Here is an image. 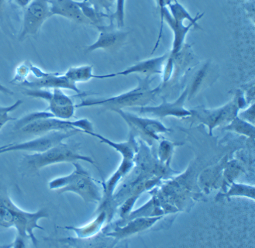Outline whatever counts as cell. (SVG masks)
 I'll list each match as a JSON object with an SVG mask.
<instances>
[{
    "instance_id": "cell-27",
    "label": "cell",
    "mask_w": 255,
    "mask_h": 248,
    "mask_svg": "<svg viewBox=\"0 0 255 248\" xmlns=\"http://www.w3.org/2000/svg\"><path fill=\"white\" fill-rule=\"evenodd\" d=\"M238 117L241 119L255 125V104H252L247 110L238 112Z\"/></svg>"
},
{
    "instance_id": "cell-14",
    "label": "cell",
    "mask_w": 255,
    "mask_h": 248,
    "mask_svg": "<svg viewBox=\"0 0 255 248\" xmlns=\"http://www.w3.org/2000/svg\"><path fill=\"white\" fill-rule=\"evenodd\" d=\"M100 35L96 42L86 47V52H93L96 50L103 49L106 51H117L126 41L128 33L121 31L119 28H115L114 22H110L108 26L99 27Z\"/></svg>"
},
{
    "instance_id": "cell-5",
    "label": "cell",
    "mask_w": 255,
    "mask_h": 248,
    "mask_svg": "<svg viewBox=\"0 0 255 248\" xmlns=\"http://www.w3.org/2000/svg\"><path fill=\"white\" fill-rule=\"evenodd\" d=\"M245 104L243 96L237 95L234 100L219 108L207 110L204 107H196L190 110L192 115L188 118H192L196 122L206 125L212 136L213 129L229 124L234 117L238 116L239 110Z\"/></svg>"
},
{
    "instance_id": "cell-23",
    "label": "cell",
    "mask_w": 255,
    "mask_h": 248,
    "mask_svg": "<svg viewBox=\"0 0 255 248\" xmlns=\"http://www.w3.org/2000/svg\"><path fill=\"white\" fill-rule=\"evenodd\" d=\"M125 2H126V0H117L116 11L110 16V21H116L117 28L121 29L124 26Z\"/></svg>"
},
{
    "instance_id": "cell-22",
    "label": "cell",
    "mask_w": 255,
    "mask_h": 248,
    "mask_svg": "<svg viewBox=\"0 0 255 248\" xmlns=\"http://www.w3.org/2000/svg\"><path fill=\"white\" fill-rule=\"evenodd\" d=\"M207 67H208V64H206L203 68H201L196 74L194 80L192 81V85L190 86H188V88H189L188 98L190 99L200 89V87L204 82L205 77H206V75H207V72H208Z\"/></svg>"
},
{
    "instance_id": "cell-18",
    "label": "cell",
    "mask_w": 255,
    "mask_h": 248,
    "mask_svg": "<svg viewBox=\"0 0 255 248\" xmlns=\"http://www.w3.org/2000/svg\"><path fill=\"white\" fill-rule=\"evenodd\" d=\"M108 218V212L106 210H101L97 211L96 217L88 224L82 227L67 226L64 227V229L75 233V238H76L75 239H90L96 237L102 231L103 226L105 225Z\"/></svg>"
},
{
    "instance_id": "cell-24",
    "label": "cell",
    "mask_w": 255,
    "mask_h": 248,
    "mask_svg": "<svg viewBox=\"0 0 255 248\" xmlns=\"http://www.w3.org/2000/svg\"><path fill=\"white\" fill-rule=\"evenodd\" d=\"M30 75V68H29V61H24L23 63L18 65L15 71V75L12 79V83L20 86V85L27 79Z\"/></svg>"
},
{
    "instance_id": "cell-29",
    "label": "cell",
    "mask_w": 255,
    "mask_h": 248,
    "mask_svg": "<svg viewBox=\"0 0 255 248\" xmlns=\"http://www.w3.org/2000/svg\"><path fill=\"white\" fill-rule=\"evenodd\" d=\"M157 2V7L159 8L161 17H162L163 12H164V8L168 7L171 2H173V0H155Z\"/></svg>"
},
{
    "instance_id": "cell-15",
    "label": "cell",
    "mask_w": 255,
    "mask_h": 248,
    "mask_svg": "<svg viewBox=\"0 0 255 248\" xmlns=\"http://www.w3.org/2000/svg\"><path fill=\"white\" fill-rule=\"evenodd\" d=\"M169 54H163L157 58H150L148 60L140 61L133 66L129 67L122 72L117 73L108 74V75H99V79H110L116 76H127L131 74H141L146 76H152L154 75H161L163 72L165 62L168 59Z\"/></svg>"
},
{
    "instance_id": "cell-33",
    "label": "cell",
    "mask_w": 255,
    "mask_h": 248,
    "mask_svg": "<svg viewBox=\"0 0 255 248\" xmlns=\"http://www.w3.org/2000/svg\"><path fill=\"white\" fill-rule=\"evenodd\" d=\"M0 93L4 95H8V96H12L13 95V92L10 90V89H8L7 87H5L2 83H0Z\"/></svg>"
},
{
    "instance_id": "cell-16",
    "label": "cell",
    "mask_w": 255,
    "mask_h": 248,
    "mask_svg": "<svg viewBox=\"0 0 255 248\" xmlns=\"http://www.w3.org/2000/svg\"><path fill=\"white\" fill-rule=\"evenodd\" d=\"M52 16H59L80 24L91 25L75 0H49Z\"/></svg>"
},
{
    "instance_id": "cell-31",
    "label": "cell",
    "mask_w": 255,
    "mask_h": 248,
    "mask_svg": "<svg viewBox=\"0 0 255 248\" xmlns=\"http://www.w3.org/2000/svg\"><path fill=\"white\" fill-rule=\"evenodd\" d=\"M10 1H12L13 3L16 4L22 9H24L33 0H10Z\"/></svg>"
},
{
    "instance_id": "cell-7",
    "label": "cell",
    "mask_w": 255,
    "mask_h": 248,
    "mask_svg": "<svg viewBox=\"0 0 255 248\" xmlns=\"http://www.w3.org/2000/svg\"><path fill=\"white\" fill-rule=\"evenodd\" d=\"M70 130L87 133L94 131V127L91 121L86 118L72 121L50 117L32 121L19 129V131L23 134L33 136H40L51 132Z\"/></svg>"
},
{
    "instance_id": "cell-32",
    "label": "cell",
    "mask_w": 255,
    "mask_h": 248,
    "mask_svg": "<svg viewBox=\"0 0 255 248\" xmlns=\"http://www.w3.org/2000/svg\"><path fill=\"white\" fill-rule=\"evenodd\" d=\"M6 1H7V0H0V20L3 19L5 5H6Z\"/></svg>"
},
{
    "instance_id": "cell-12",
    "label": "cell",
    "mask_w": 255,
    "mask_h": 248,
    "mask_svg": "<svg viewBox=\"0 0 255 248\" xmlns=\"http://www.w3.org/2000/svg\"><path fill=\"white\" fill-rule=\"evenodd\" d=\"M188 93H189V88L186 87L185 91L175 102L169 103L164 99L162 103L157 107L145 106V107H132L130 110L140 115L150 116V117L159 118V119H163L168 117L188 118L192 115L190 110L185 109L184 107L185 101L188 99Z\"/></svg>"
},
{
    "instance_id": "cell-3",
    "label": "cell",
    "mask_w": 255,
    "mask_h": 248,
    "mask_svg": "<svg viewBox=\"0 0 255 248\" xmlns=\"http://www.w3.org/2000/svg\"><path fill=\"white\" fill-rule=\"evenodd\" d=\"M74 170L65 176L54 178L48 183V188L58 194L73 192L86 203H100L103 198L101 189L96 185L91 175L79 163H72Z\"/></svg>"
},
{
    "instance_id": "cell-1",
    "label": "cell",
    "mask_w": 255,
    "mask_h": 248,
    "mask_svg": "<svg viewBox=\"0 0 255 248\" xmlns=\"http://www.w3.org/2000/svg\"><path fill=\"white\" fill-rule=\"evenodd\" d=\"M48 217L46 209L36 212L25 211L12 202L7 193L0 192V227L14 228L17 232L16 236L24 241L30 240L35 247L38 245V241L34 231H44V227L39 225V221Z\"/></svg>"
},
{
    "instance_id": "cell-20",
    "label": "cell",
    "mask_w": 255,
    "mask_h": 248,
    "mask_svg": "<svg viewBox=\"0 0 255 248\" xmlns=\"http://www.w3.org/2000/svg\"><path fill=\"white\" fill-rule=\"evenodd\" d=\"M224 129V130L236 132L239 134L245 135L250 138L255 137V125L241 119L238 116L234 117V120L229 124H227Z\"/></svg>"
},
{
    "instance_id": "cell-8",
    "label": "cell",
    "mask_w": 255,
    "mask_h": 248,
    "mask_svg": "<svg viewBox=\"0 0 255 248\" xmlns=\"http://www.w3.org/2000/svg\"><path fill=\"white\" fill-rule=\"evenodd\" d=\"M22 93L32 98L44 100L48 103L45 110L53 117L62 120H71L75 117V103L71 96L65 94L61 89H26Z\"/></svg>"
},
{
    "instance_id": "cell-13",
    "label": "cell",
    "mask_w": 255,
    "mask_h": 248,
    "mask_svg": "<svg viewBox=\"0 0 255 248\" xmlns=\"http://www.w3.org/2000/svg\"><path fill=\"white\" fill-rule=\"evenodd\" d=\"M164 20L169 25L170 28L172 30L174 33L173 44H172V48H171V52L169 54V58H174L176 56L178 53L180 52L182 50L184 46L185 39L189 30L193 26H198L197 22H190L189 25L185 26L183 24V19L178 17H173L170 13L168 7L164 8V12H163L162 17H161V31H160L159 37L157 39V43H156L154 49L153 50L152 53L155 51L157 48V46L159 44L160 40H161V34H162L163 22Z\"/></svg>"
},
{
    "instance_id": "cell-19",
    "label": "cell",
    "mask_w": 255,
    "mask_h": 248,
    "mask_svg": "<svg viewBox=\"0 0 255 248\" xmlns=\"http://www.w3.org/2000/svg\"><path fill=\"white\" fill-rule=\"evenodd\" d=\"M65 75L75 84L79 82H89L93 79H98V75L93 74V67L88 65L71 67L65 72Z\"/></svg>"
},
{
    "instance_id": "cell-21",
    "label": "cell",
    "mask_w": 255,
    "mask_h": 248,
    "mask_svg": "<svg viewBox=\"0 0 255 248\" xmlns=\"http://www.w3.org/2000/svg\"><path fill=\"white\" fill-rule=\"evenodd\" d=\"M255 188L253 185L246 184L233 183L228 192H227V197H246L248 199H255Z\"/></svg>"
},
{
    "instance_id": "cell-17",
    "label": "cell",
    "mask_w": 255,
    "mask_h": 248,
    "mask_svg": "<svg viewBox=\"0 0 255 248\" xmlns=\"http://www.w3.org/2000/svg\"><path fill=\"white\" fill-rule=\"evenodd\" d=\"M162 218L161 216H152V217H137L130 220L127 225L124 227H117L113 232L108 233L107 235L117 239H123L131 236L136 233L145 231L159 221Z\"/></svg>"
},
{
    "instance_id": "cell-11",
    "label": "cell",
    "mask_w": 255,
    "mask_h": 248,
    "mask_svg": "<svg viewBox=\"0 0 255 248\" xmlns=\"http://www.w3.org/2000/svg\"><path fill=\"white\" fill-rule=\"evenodd\" d=\"M23 12L19 40L37 35L47 19L52 16L49 0H33Z\"/></svg>"
},
{
    "instance_id": "cell-6",
    "label": "cell",
    "mask_w": 255,
    "mask_h": 248,
    "mask_svg": "<svg viewBox=\"0 0 255 248\" xmlns=\"http://www.w3.org/2000/svg\"><path fill=\"white\" fill-rule=\"evenodd\" d=\"M138 150V144L136 143V139L133 137H129L128 141L123 143L121 147L117 149V151L121 153L123 156V161L119 168H117L112 176L110 177L108 180L103 182V198L101 204L99 206L97 211L106 210L109 205H110L114 196V189L117 187V185L133 168L135 157Z\"/></svg>"
},
{
    "instance_id": "cell-26",
    "label": "cell",
    "mask_w": 255,
    "mask_h": 248,
    "mask_svg": "<svg viewBox=\"0 0 255 248\" xmlns=\"http://www.w3.org/2000/svg\"><path fill=\"white\" fill-rule=\"evenodd\" d=\"M95 7L107 14L111 15V9L117 3V0H89Z\"/></svg>"
},
{
    "instance_id": "cell-4",
    "label": "cell",
    "mask_w": 255,
    "mask_h": 248,
    "mask_svg": "<svg viewBox=\"0 0 255 248\" xmlns=\"http://www.w3.org/2000/svg\"><path fill=\"white\" fill-rule=\"evenodd\" d=\"M79 161H86L97 167V164L92 157L82 155L75 146L64 143V141L44 151L24 154L23 157V164L30 171H39L45 167L60 163L72 164Z\"/></svg>"
},
{
    "instance_id": "cell-2",
    "label": "cell",
    "mask_w": 255,
    "mask_h": 248,
    "mask_svg": "<svg viewBox=\"0 0 255 248\" xmlns=\"http://www.w3.org/2000/svg\"><path fill=\"white\" fill-rule=\"evenodd\" d=\"M153 79L151 76H146L143 79L138 78L137 86L127 93L110 98L82 100L79 104L75 105V107L77 109L101 107L114 112L115 110H124L127 107H145L155 98L156 95L159 91V87L152 89L150 86Z\"/></svg>"
},
{
    "instance_id": "cell-25",
    "label": "cell",
    "mask_w": 255,
    "mask_h": 248,
    "mask_svg": "<svg viewBox=\"0 0 255 248\" xmlns=\"http://www.w3.org/2000/svg\"><path fill=\"white\" fill-rule=\"evenodd\" d=\"M175 146H176V143H173L168 140H162L160 143L159 147H158V156L161 161L166 162L169 161Z\"/></svg>"
},
{
    "instance_id": "cell-28",
    "label": "cell",
    "mask_w": 255,
    "mask_h": 248,
    "mask_svg": "<svg viewBox=\"0 0 255 248\" xmlns=\"http://www.w3.org/2000/svg\"><path fill=\"white\" fill-rule=\"evenodd\" d=\"M23 101L22 100H17L12 105L9 106V107H0V116L4 114H10L12 111H14L16 109L19 108L21 106Z\"/></svg>"
},
{
    "instance_id": "cell-9",
    "label": "cell",
    "mask_w": 255,
    "mask_h": 248,
    "mask_svg": "<svg viewBox=\"0 0 255 248\" xmlns=\"http://www.w3.org/2000/svg\"><path fill=\"white\" fill-rule=\"evenodd\" d=\"M30 75L24 82L19 86L26 89H68L77 93L78 96H84L72 81L65 76V73L60 72H48L42 70L41 68L33 65L29 61Z\"/></svg>"
},
{
    "instance_id": "cell-10",
    "label": "cell",
    "mask_w": 255,
    "mask_h": 248,
    "mask_svg": "<svg viewBox=\"0 0 255 248\" xmlns=\"http://www.w3.org/2000/svg\"><path fill=\"white\" fill-rule=\"evenodd\" d=\"M119 114L136 136H140L150 145L154 140H159L160 133H170L171 129L164 126L162 123L155 119L141 117L126 112L124 110L114 111Z\"/></svg>"
},
{
    "instance_id": "cell-30",
    "label": "cell",
    "mask_w": 255,
    "mask_h": 248,
    "mask_svg": "<svg viewBox=\"0 0 255 248\" xmlns=\"http://www.w3.org/2000/svg\"><path fill=\"white\" fill-rule=\"evenodd\" d=\"M12 121H16V118L11 117L9 114H2L0 116V129L3 127L5 124Z\"/></svg>"
}]
</instances>
